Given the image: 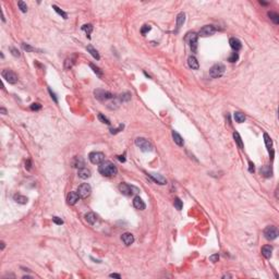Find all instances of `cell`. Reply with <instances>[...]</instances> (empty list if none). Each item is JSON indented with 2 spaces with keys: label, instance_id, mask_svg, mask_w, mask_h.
Returning <instances> with one entry per match:
<instances>
[{
  "label": "cell",
  "instance_id": "19",
  "mask_svg": "<svg viewBox=\"0 0 279 279\" xmlns=\"http://www.w3.org/2000/svg\"><path fill=\"white\" fill-rule=\"evenodd\" d=\"M85 220L91 223V225H94L95 222L97 221V215L95 213H87L85 214Z\"/></svg>",
  "mask_w": 279,
  "mask_h": 279
},
{
  "label": "cell",
  "instance_id": "33",
  "mask_svg": "<svg viewBox=\"0 0 279 279\" xmlns=\"http://www.w3.org/2000/svg\"><path fill=\"white\" fill-rule=\"evenodd\" d=\"M130 99H131V94H130L129 92L121 94V95L119 96V100H120V102H129Z\"/></svg>",
  "mask_w": 279,
  "mask_h": 279
},
{
  "label": "cell",
  "instance_id": "46",
  "mask_svg": "<svg viewBox=\"0 0 279 279\" xmlns=\"http://www.w3.org/2000/svg\"><path fill=\"white\" fill-rule=\"evenodd\" d=\"M52 221L55 222V223H57V225H62L63 223V220L59 217H52Z\"/></svg>",
  "mask_w": 279,
  "mask_h": 279
},
{
  "label": "cell",
  "instance_id": "7",
  "mask_svg": "<svg viewBox=\"0 0 279 279\" xmlns=\"http://www.w3.org/2000/svg\"><path fill=\"white\" fill-rule=\"evenodd\" d=\"M264 236H265V238L267 240H270V241L275 240L278 237V230H277V228L275 226H268V227L265 228V230H264Z\"/></svg>",
  "mask_w": 279,
  "mask_h": 279
},
{
  "label": "cell",
  "instance_id": "37",
  "mask_svg": "<svg viewBox=\"0 0 279 279\" xmlns=\"http://www.w3.org/2000/svg\"><path fill=\"white\" fill-rule=\"evenodd\" d=\"M22 47H23V49H24V50H26V51H28V52L35 51V50H36L34 47L30 46L28 44H25V43H23V44H22Z\"/></svg>",
  "mask_w": 279,
  "mask_h": 279
},
{
  "label": "cell",
  "instance_id": "52",
  "mask_svg": "<svg viewBox=\"0 0 279 279\" xmlns=\"http://www.w3.org/2000/svg\"><path fill=\"white\" fill-rule=\"evenodd\" d=\"M118 159L120 160V161H125V158H124V156H118Z\"/></svg>",
  "mask_w": 279,
  "mask_h": 279
},
{
  "label": "cell",
  "instance_id": "32",
  "mask_svg": "<svg viewBox=\"0 0 279 279\" xmlns=\"http://www.w3.org/2000/svg\"><path fill=\"white\" fill-rule=\"evenodd\" d=\"M52 9L56 11V12H57L59 16H61L62 18H63V19H67V18H68V14H67V13H66L64 11H62L61 9H60V8H58V7L56 5H52Z\"/></svg>",
  "mask_w": 279,
  "mask_h": 279
},
{
  "label": "cell",
  "instance_id": "6",
  "mask_svg": "<svg viewBox=\"0 0 279 279\" xmlns=\"http://www.w3.org/2000/svg\"><path fill=\"white\" fill-rule=\"evenodd\" d=\"M1 75L2 78L5 79V81L10 84H16L18 81H19V78L18 75L16 74V72H13L12 70H9V69H5L1 72Z\"/></svg>",
  "mask_w": 279,
  "mask_h": 279
},
{
  "label": "cell",
  "instance_id": "48",
  "mask_svg": "<svg viewBox=\"0 0 279 279\" xmlns=\"http://www.w3.org/2000/svg\"><path fill=\"white\" fill-rule=\"evenodd\" d=\"M72 64H73V62L71 59H67V60H66V69H70V68L72 67Z\"/></svg>",
  "mask_w": 279,
  "mask_h": 279
},
{
  "label": "cell",
  "instance_id": "11",
  "mask_svg": "<svg viewBox=\"0 0 279 279\" xmlns=\"http://www.w3.org/2000/svg\"><path fill=\"white\" fill-rule=\"evenodd\" d=\"M188 41H189V45H190V47H191L192 51H193V52L196 51V48H197V34H195V33H191V34H189V36H188Z\"/></svg>",
  "mask_w": 279,
  "mask_h": 279
},
{
  "label": "cell",
  "instance_id": "50",
  "mask_svg": "<svg viewBox=\"0 0 279 279\" xmlns=\"http://www.w3.org/2000/svg\"><path fill=\"white\" fill-rule=\"evenodd\" d=\"M25 168L27 169V170L31 169V160H27V161L25 163Z\"/></svg>",
  "mask_w": 279,
  "mask_h": 279
},
{
  "label": "cell",
  "instance_id": "54",
  "mask_svg": "<svg viewBox=\"0 0 279 279\" xmlns=\"http://www.w3.org/2000/svg\"><path fill=\"white\" fill-rule=\"evenodd\" d=\"M3 249H5V242L1 241V250H3Z\"/></svg>",
  "mask_w": 279,
  "mask_h": 279
},
{
  "label": "cell",
  "instance_id": "31",
  "mask_svg": "<svg viewBox=\"0 0 279 279\" xmlns=\"http://www.w3.org/2000/svg\"><path fill=\"white\" fill-rule=\"evenodd\" d=\"M233 139H234V141H236V143L238 144L239 147H240V148H243L242 140H241V137H240V134H239L238 132H234V133H233Z\"/></svg>",
  "mask_w": 279,
  "mask_h": 279
},
{
  "label": "cell",
  "instance_id": "41",
  "mask_svg": "<svg viewBox=\"0 0 279 279\" xmlns=\"http://www.w3.org/2000/svg\"><path fill=\"white\" fill-rule=\"evenodd\" d=\"M150 28H152V27H150V25H144L142 28H141V33H142L143 35H145L146 33H148V32L150 31Z\"/></svg>",
  "mask_w": 279,
  "mask_h": 279
},
{
  "label": "cell",
  "instance_id": "8",
  "mask_svg": "<svg viewBox=\"0 0 279 279\" xmlns=\"http://www.w3.org/2000/svg\"><path fill=\"white\" fill-rule=\"evenodd\" d=\"M88 158L91 160V163L94 164V165H99L102 164L104 160H105V155L100 152H92L89 155H88Z\"/></svg>",
  "mask_w": 279,
  "mask_h": 279
},
{
  "label": "cell",
  "instance_id": "21",
  "mask_svg": "<svg viewBox=\"0 0 279 279\" xmlns=\"http://www.w3.org/2000/svg\"><path fill=\"white\" fill-rule=\"evenodd\" d=\"M272 253H273V248L270 245H264L263 248H262V254L264 255V257L270 259Z\"/></svg>",
  "mask_w": 279,
  "mask_h": 279
},
{
  "label": "cell",
  "instance_id": "51",
  "mask_svg": "<svg viewBox=\"0 0 279 279\" xmlns=\"http://www.w3.org/2000/svg\"><path fill=\"white\" fill-rule=\"evenodd\" d=\"M109 276H110L111 278H118V279L121 278V276H120L119 274H110V275H109Z\"/></svg>",
  "mask_w": 279,
  "mask_h": 279
},
{
  "label": "cell",
  "instance_id": "29",
  "mask_svg": "<svg viewBox=\"0 0 279 279\" xmlns=\"http://www.w3.org/2000/svg\"><path fill=\"white\" fill-rule=\"evenodd\" d=\"M82 30L86 33V36L88 38H91V34H92V31H93V26L91 25V24H84L82 26Z\"/></svg>",
  "mask_w": 279,
  "mask_h": 279
},
{
  "label": "cell",
  "instance_id": "10",
  "mask_svg": "<svg viewBox=\"0 0 279 279\" xmlns=\"http://www.w3.org/2000/svg\"><path fill=\"white\" fill-rule=\"evenodd\" d=\"M215 32H216V28H215V26L214 25H206V26H204V27H202L201 30H200L198 35L202 37H208V36L214 35Z\"/></svg>",
  "mask_w": 279,
  "mask_h": 279
},
{
  "label": "cell",
  "instance_id": "38",
  "mask_svg": "<svg viewBox=\"0 0 279 279\" xmlns=\"http://www.w3.org/2000/svg\"><path fill=\"white\" fill-rule=\"evenodd\" d=\"M238 59H239V55H238V52H232L231 53V56L229 57V61L230 62H236V61H238Z\"/></svg>",
  "mask_w": 279,
  "mask_h": 279
},
{
  "label": "cell",
  "instance_id": "25",
  "mask_svg": "<svg viewBox=\"0 0 279 279\" xmlns=\"http://www.w3.org/2000/svg\"><path fill=\"white\" fill-rule=\"evenodd\" d=\"M261 175L264 177H266V178H268V177L272 176V168H270V166L266 165V166H264V167H262V168H261Z\"/></svg>",
  "mask_w": 279,
  "mask_h": 279
},
{
  "label": "cell",
  "instance_id": "40",
  "mask_svg": "<svg viewBox=\"0 0 279 279\" xmlns=\"http://www.w3.org/2000/svg\"><path fill=\"white\" fill-rule=\"evenodd\" d=\"M98 119L103 122V123H106V124H110V121H109V119L108 118H106L104 114H98Z\"/></svg>",
  "mask_w": 279,
  "mask_h": 279
},
{
  "label": "cell",
  "instance_id": "16",
  "mask_svg": "<svg viewBox=\"0 0 279 279\" xmlns=\"http://www.w3.org/2000/svg\"><path fill=\"white\" fill-rule=\"evenodd\" d=\"M79 198H80V195H79L78 192H70L69 193V195H68V204H70V205H74V204H77V202L79 201Z\"/></svg>",
  "mask_w": 279,
  "mask_h": 279
},
{
  "label": "cell",
  "instance_id": "28",
  "mask_svg": "<svg viewBox=\"0 0 279 279\" xmlns=\"http://www.w3.org/2000/svg\"><path fill=\"white\" fill-rule=\"evenodd\" d=\"M234 119H236V121L237 122H239V123H242V122H244L245 121V116L243 114H241V112H239V111H236L234 112Z\"/></svg>",
  "mask_w": 279,
  "mask_h": 279
},
{
  "label": "cell",
  "instance_id": "34",
  "mask_svg": "<svg viewBox=\"0 0 279 279\" xmlns=\"http://www.w3.org/2000/svg\"><path fill=\"white\" fill-rule=\"evenodd\" d=\"M173 205H175V207H176L178 211H181L182 207H183V203H182V201H181L179 197H176L175 202H173Z\"/></svg>",
  "mask_w": 279,
  "mask_h": 279
},
{
  "label": "cell",
  "instance_id": "26",
  "mask_svg": "<svg viewBox=\"0 0 279 279\" xmlns=\"http://www.w3.org/2000/svg\"><path fill=\"white\" fill-rule=\"evenodd\" d=\"M13 200L16 202V203H19V204H26L27 203V197L26 196H23V195H21V194H16L14 196H13Z\"/></svg>",
  "mask_w": 279,
  "mask_h": 279
},
{
  "label": "cell",
  "instance_id": "39",
  "mask_svg": "<svg viewBox=\"0 0 279 279\" xmlns=\"http://www.w3.org/2000/svg\"><path fill=\"white\" fill-rule=\"evenodd\" d=\"M89 66H91V68L93 69V71H94V72H95V73H96V74H97L98 77H102V75H103V72L100 71V69H99L98 67H95V66H94L93 63H91Z\"/></svg>",
  "mask_w": 279,
  "mask_h": 279
},
{
  "label": "cell",
  "instance_id": "36",
  "mask_svg": "<svg viewBox=\"0 0 279 279\" xmlns=\"http://www.w3.org/2000/svg\"><path fill=\"white\" fill-rule=\"evenodd\" d=\"M18 5H19V8H20V10L22 11V12L25 13L26 11H27V5H26V3L24 2V1H19V2H18Z\"/></svg>",
  "mask_w": 279,
  "mask_h": 279
},
{
  "label": "cell",
  "instance_id": "18",
  "mask_svg": "<svg viewBox=\"0 0 279 279\" xmlns=\"http://www.w3.org/2000/svg\"><path fill=\"white\" fill-rule=\"evenodd\" d=\"M188 64H189V67L191 68L192 70H198V68H200L198 61H197V59L194 56H190L189 57V59H188Z\"/></svg>",
  "mask_w": 279,
  "mask_h": 279
},
{
  "label": "cell",
  "instance_id": "2",
  "mask_svg": "<svg viewBox=\"0 0 279 279\" xmlns=\"http://www.w3.org/2000/svg\"><path fill=\"white\" fill-rule=\"evenodd\" d=\"M225 70H226V68H225V66L221 64V63L214 64V66L211 68V70H209V77L213 79L220 78L222 74L225 73Z\"/></svg>",
  "mask_w": 279,
  "mask_h": 279
},
{
  "label": "cell",
  "instance_id": "14",
  "mask_svg": "<svg viewBox=\"0 0 279 279\" xmlns=\"http://www.w3.org/2000/svg\"><path fill=\"white\" fill-rule=\"evenodd\" d=\"M121 240H122V242H123L125 245H131L132 243L134 242V237H133L132 233L125 232L121 236Z\"/></svg>",
  "mask_w": 279,
  "mask_h": 279
},
{
  "label": "cell",
  "instance_id": "24",
  "mask_svg": "<svg viewBox=\"0 0 279 279\" xmlns=\"http://www.w3.org/2000/svg\"><path fill=\"white\" fill-rule=\"evenodd\" d=\"M184 21H186V14H184L183 12H181V13H179L178 16H177V30H179L181 26L183 25Z\"/></svg>",
  "mask_w": 279,
  "mask_h": 279
},
{
  "label": "cell",
  "instance_id": "17",
  "mask_svg": "<svg viewBox=\"0 0 279 279\" xmlns=\"http://www.w3.org/2000/svg\"><path fill=\"white\" fill-rule=\"evenodd\" d=\"M229 44H230V47L232 48L233 50H236V51H238V50H240V49L242 48V44H241V41H239L238 38H234V37L230 38Z\"/></svg>",
  "mask_w": 279,
  "mask_h": 279
},
{
  "label": "cell",
  "instance_id": "20",
  "mask_svg": "<svg viewBox=\"0 0 279 279\" xmlns=\"http://www.w3.org/2000/svg\"><path fill=\"white\" fill-rule=\"evenodd\" d=\"M172 139H173V141H175V143H176L177 145H179V146H183V144H184L183 139L181 137V135L179 134L178 132H176L175 130L172 131Z\"/></svg>",
  "mask_w": 279,
  "mask_h": 279
},
{
  "label": "cell",
  "instance_id": "45",
  "mask_svg": "<svg viewBox=\"0 0 279 279\" xmlns=\"http://www.w3.org/2000/svg\"><path fill=\"white\" fill-rule=\"evenodd\" d=\"M41 108V104H37V103H34L31 105V109L32 110H39V109Z\"/></svg>",
  "mask_w": 279,
  "mask_h": 279
},
{
  "label": "cell",
  "instance_id": "3",
  "mask_svg": "<svg viewBox=\"0 0 279 279\" xmlns=\"http://www.w3.org/2000/svg\"><path fill=\"white\" fill-rule=\"evenodd\" d=\"M135 145L141 148V150L143 152H150L153 150V145L148 140L144 139V137H137L135 139Z\"/></svg>",
  "mask_w": 279,
  "mask_h": 279
},
{
  "label": "cell",
  "instance_id": "30",
  "mask_svg": "<svg viewBox=\"0 0 279 279\" xmlns=\"http://www.w3.org/2000/svg\"><path fill=\"white\" fill-rule=\"evenodd\" d=\"M268 16H269V19L273 21L275 24H278L279 23V16L276 13V12H273V11L268 12Z\"/></svg>",
  "mask_w": 279,
  "mask_h": 279
},
{
  "label": "cell",
  "instance_id": "12",
  "mask_svg": "<svg viewBox=\"0 0 279 279\" xmlns=\"http://www.w3.org/2000/svg\"><path fill=\"white\" fill-rule=\"evenodd\" d=\"M148 176L152 178V180L154 181V182H156V183H158V184L164 186V184L167 183V180L161 175H159V173H150Z\"/></svg>",
  "mask_w": 279,
  "mask_h": 279
},
{
  "label": "cell",
  "instance_id": "5",
  "mask_svg": "<svg viewBox=\"0 0 279 279\" xmlns=\"http://www.w3.org/2000/svg\"><path fill=\"white\" fill-rule=\"evenodd\" d=\"M94 95L95 97L100 100V102H106V100H109V99H114V95L110 92H107V91H104V89H96L94 92Z\"/></svg>",
  "mask_w": 279,
  "mask_h": 279
},
{
  "label": "cell",
  "instance_id": "47",
  "mask_svg": "<svg viewBox=\"0 0 279 279\" xmlns=\"http://www.w3.org/2000/svg\"><path fill=\"white\" fill-rule=\"evenodd\" d=\"M48 92H49V94L51 95V98H53V100H55V103H58V98L57 96H56V94L53 93L51 91V88H48Z\"/></svg>",
  "mask_w": 279,
  "mask_h": 279
},
{
  "label": "cell",
  "instance_id": "15",
  "mask_svg": "<svg viewBox=\"0 0 279 279\" xmlns=\"http://www.w3.org/2000/svg\"><path fill=\"white\" fill-rule=\"evenodd\" d=\"M133 206L136 208V209H140V211H144L146 205H145L144 201L141 198L140 196H135L134 200H133Z\"/></svg>",
  "mask_w": 279,
  "mask_h": 279
},
{
  "label": "cell",
  "instance_id": "13",
  "mask_svg": "<svg viewBox=\"0 0 279 279\" xmlns=\"http://www.w3.org/2000/svg\"><path fill=\"white\" fill-rule=\"evenodd\" d=\"M264 141H265V144H266V147H267V150H268L269 154H270V156L273 157V156H274V150H273V141H272L270 136H269L267 133H264Z\"/></svg>",
  "mask_w": 279,
  "mask_h": 279
},
{
  "label": "cell",
  "instance_id": "23",
  "mask_svg": "<svg viewBox=\"0 0 279 279\" xmlns=\"http://www.w3.org/2000/svg\"><path fill=\"white\" fill-rule=\"evenodd\" d=\"M78 175L81 179H87V178L91 177V171L86 169V168H81V169H79Z\"/></svg>",
  "mask_w": 279,
  "mask_h": 279
},
{
  "label": "cell",
  "instance_id": "27",
  "mask_svg": "<svg viewBox=\"0 0 279 279\" xmlns=\"http://www.w3.org/2000/svg\"><path fill=\"white\" fill-rule=\"evenodd\" d=\"M86 49H87V51L89 52V53H91V55H92V56H93V57L95 58L96 60H99V58H100V57H99L98 51H97V50H96V49H95V48H94L93 46L88 45V46L86 47Z\"/></svg>",
  "mask_w": 279,
  "mask_h": 279
},
{
  "label": "cell",
  "instance_id": "42",
  "mask_svg": "<svg viewBox=\"0 0 279 279\" xmlns=\"http://www.w3.org/2000/svg\"><path fill=\"white\" fill-rule=\"evenodd\" d=\"M10 51H11V53L14 56V57H19V56H20V52H19V50H18L16 48H14V47H11Z\"/></svg>",
  "mask_w": 279,
  "mask_h": 279
},
{
  "label": "cell",
  "instance_id": "4",
  "mask_svg": "<svg viewBox=\"0 0 279 279\" xmlns=\"http://www.w3.org/2000/svg\"><path fill=\"white\" fill-rule=\"evenodd\" d=\"M119 191L121 192L122 194H124V195L130 196V195H133V194H135V193H137V192H139V189L133 186H130V184H128V183H120Z\"/></svg>",
  "mask_w": 279,
  "mask_h": 279
},
{
  "label": "cell",
  "instance_id": "44",
  "mask_svg": "<svg viewBox=\"0 0 279 279\" xmlns=\"http://www.w3.org/2000/svg\"><path fill=\"white\" fill-rule=\"evenodd\" d=\"M122 129H123V124H120L119 128H117V129H111V130H110V133H111V134H116V133H118L120 130H122Z\"/></svg>",
  "mask_w": 279,
  "mask_h": 279
},
{
  "label": "cell",
  "instance_id": "1",
  "mask_svg": "<svg viewBox=\"0 0 279 279\" xmlns=\"http://www.w3.org/2000/svg\"><path fill=\"white\" fill-rule=\"evenodd\" d=\"M98 171L99 173L104 177H112L116 176L117 172H118V169L117 167L111 163V161H108V160H104L102 164H99L98 167Z\"/></svg>",
  "mask_w": 279,
  "mask_h": 279
},
{
  "label": "cell",
  "instance_id": "9",
  "mask_svg": "<svg viewBox=\"0 0 279 279\" xmlns=\"http://www.w3.org/2000/svg\"><path fill=\"white\" fill-rule=\"evenodd\" d=\"M91 192H92L91 186L87 184V183H83V184H81V186H79L78 189V193L81 198H86V197H88L89 194H91Z\"/></svg>",
  "mask_w": 279,
  "mask_h": 279
},
{
  "label": "cell",
  "instance_id": "49",
  "mask_svg": "<svg viewBox=\"0 0 279 279\" xmlns=\"http://www.w3.org/2000/svg\"><path fill=\"white\" fill-rule=\"evenodd\" d=\"M249 166H250V167H249V171H250V172H254L255 168H254V164H253V163H251V161H250V163H249Z\"/></svg>",
  "mask_w": 279,
  "mask_h": 279
},
{
  "label": "cell",
  "instance_id": "22",
  "mask_svg": "<svg viewBox=\"0 0 279 279\" xmlns=\"http://www.w3.org/2000/svg\"><path fill=\"white\" fill-rule=\"evenodd\" d=\"M72 166L74 168H78V169H81V168H84V160L81 158V157H75L72 161Z\"/></svg>",
  "mask_w": 279,
  "mask_h": 279
},
{
  "label": "cell",
  "instance_id": "35",
  "mask_svg": "<svg viewBox=\"0 0 279 279\" xmlns=\"http://www.w3.org/2000/svg\"><path fill=\"white\" fill-rule=\"evenodd\" d=\"M121 103L119 99H117V100H114V102H111V103L108 104V108L110 109H117L118 107H119V104Z\"/></svg>",
  "mask_w": 279,
  "mask_h": 279
},
{
  "label": "cell",
  "instance_id": "43",
  "mask_svg": "<svg viewBox=\"0 0 279 279\" xmlns=\"http://www.w3.org/2000/svg\"><path fill=\"white\" fill-rule=\"evenodd\" d=\"M209 259H211V262H213V263H216V262H218V259H219V255H218V254L211 255V256H209Z\"/></svg>",
  "mask_w": 279,
  "mask_h": 279
},
{
  "label": "cell",
  "instance_id": "53",
  "mask_svg": "<svg viewBox=\"0 0 279 279\" xmlns=\"http://www.w3.org/2000/svg\"><path fill=\"white\" fill-rule=\"evenodd\" d=\"M0 111H1V114H7V110H5V108H1V109H0Z\"/></svg>",
  "mask_w": 279,
  "mask_h": 279
}]
</instances>
